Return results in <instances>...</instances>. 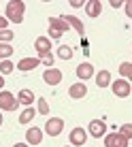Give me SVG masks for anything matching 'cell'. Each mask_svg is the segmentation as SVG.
I'll list each match as a JSON object with an SVG mask.
<instances>
[{
    "label": "cell",
    "instance_id": "1",
    "mask_svg": "<svg viewBox=\"0 0 132 147\" xmlns=\"http://www.w3.org/2000/svg\"><path fill=\"white\" fill-rule=\"evenodd\" d=\"M24 11H26V4L22 0H11L7 4V19L13 24H22L24 22Z\"/></svg>",
    "mask_w": 132,
    "mask_h": 147
},
{
    "label": "cell",
    "instance_id": "2",
    "mask_svg": "<svg viewBox=\"0 0 132 147\" xmlns=\"http://www.w3.org/2000/svg\"><path fill=\"white\" fill-rule=\"evenodd\" d=\"M111 90H113V94L117 98H128L132 88H130L128 79H115V81H111Z\"/></svg>",
    "mask_w": 132,
    "mask_h": 147
},
{
    "label": "cell",
    "instance_id": "3",
    "mask_svg": "<svg viewBox=\"0 0 132 147\" xmlns=\"http://www.w3.org/2000/svg\"><path fill=\"white\" fill-rule=\"evenodd\" d=\"M17 107H19V100L15 98V94L2 90L0 92V109L2 111H17Z\"/></svg>",
    "mask_w": 132,
    "mask_h": 147
},
{
    "label": "cell",
    "instance_id": "4",
    "mask_svg": "<svg viewBox=\"0 0 132 147\" xmlns=\"http://www.w3.org/2000/svg\"><path fill=\"white\" fill-rule=\"evenodd\" d=\"M64 130V119L62 117H49L47 124H45V132L49 136H58Z\"/></svg>",
    "mask_w": 132,
    "mask_h": 147
},
{
    "label": "cell",
    "instance_id": "5",
    "mask_svg": "<svg viewBox=\"0 0 132 147\" xmlns=\"http://www.w3.org/2000/svg\"><path fill=\"white\" fill-rule=\"evenodd\" d=\"M104 147H128V139L119 132H109L104 134Z\"/></svg>",
    "mask_w": 132,
    "mask_h": 147
},
{
    "label": "cell",
    "instance_id": "6",
    "mask_svg": "<svg viewBox=\"0 0 132 147\" xmlns=\"http://www.w3.org/2000/svg\"><path fill=\"white\" fill-rule=\"evenodd\" d=\"M68 141H70V145H75V147H85L88 132H85L83 128H73L70 134H68Z\"/></svg>",
    "mask_w": 132,
    "mask_h": 147
},
{
    "label": "cell",
    "instance_id": "7",
    "mask_svg": "<svg viewBox=\"0 0 132 147\" xmlns=\"http://www.w3.org/2000/svg\"><path fill=\"white\" fill-rule=\"evenodd\" d=\"M34 49H36L38 58H40V55L51 53V38H49V36H38L36 40H34Z\"/></svg>",
    "mask_w": 132,
    "mask_h": 147
},
{
    "label": "cell",
    "instance_id": "8",
    "mask_svg": "<svg viewBox=\"0 0 132 147\" xmlns=\"http://www.w3.org/2000/svg\"><path fill=\"white\" fill-rule=\"evenodd\" d=\"M88 130H90V134H92L94 139H100V136L106 134V124L102 119H92L90 126H88Z\"/></svg>",
    "mask_w": 132,
    "mask_h": 147
},
{
    "label": "cell",
    "instance_id": "9",
    "mask_svg": "<svg viewBox=\"0 0 132 147\" xmlns=\"http://www.w3.org/2000/svg\"><path fill=\"white\" fill-rule=\"evenodd\" d=\"M68 96L75 100H81L83 96H88V85L83 83V81H77V83H73L68 88Z\"/></svg>",
    "mask_w": 132,
    "mask_h": 147
},
{
    "label": "cell",
    "instance_id": "10",
    "mask_svg": "<svg viewBox=\"0 0 132 147\" xmlns=\"http://www.w3.org/2000/svg\"><path fill=\"white\" fill-rule=\"evenodd\" d=\"M43 81L47 85H58L60 81H62V70H58V68H47L43 73Z\"/></svg>",
    "mask_w": 132,
    "mask_h": 147
},
{
    "label": "cell",
    "instance_id": "11",
    "mask_svg": "<svg viewBox=\"0 0 132 147\" xmlns=\"http://www.w3.org/2000/svg\"><path fill=\"white\" fill-rule=\"evenodd\" d=\"M40 141H43V130L40 128L32 126V128L26 130V143L28 145H40Z\"/></svg>",
    "mask_w": 132,
    "mask_h": 147
},
{
    "label": "cell",
    "instance_id": "12",
    "mask_svg": "<svg viewBox=\"0 0 132 147\" xmlns=\"http://www.w3.org/2000/svg\"><path fill=\"white\" fill-rule=\"evenodd\" d=\"M49 28H53L55 32H60V34H64L66 30H70L68 22H66L64 17H49Z\"/></svg>",
    "mask_w": 132,
    "mask_h": 147
},
{
    "label": "cell",
    "instance_id": "13",
    "mask_svg": "<svg viewBox=\"0 0 132 147\" xmlns=\"http://www.w3.org/2000/svg\"><path fill=\"white\" fill-rule=\"evenodd\" d=\"M77 77L85 83V79H92V77H94V66H92L90 62L79 64V66H77Z\"/></svg>",
    "mask_w": 132,
    "mask_h": 147
},
{
    "label": "cell",
    "instance_id": "14",
    "mask_svg": "<svg viewBox=\"0 0 132 147\" xmlns=\"http://www.w3.org/2000/svg\"><path fill=\"white\" fill-rule=\"evenodd\" d=\"M100 11H102V2H100V0H88V2H85V13H88L90 17H98Z\"/></svg>",
    "mask_w": 132,
    "mask_h": 147
},
{
    "label": "cell",
    "instance_id": "15",
    "mask_svg": "<svg viewBox=\"0 0 132 147\" xmlns=\"http://www.w3.org/2000/svg\"><path fill=\"white\" fill-rule=\"evenodd\" d=\"M38 64H40L38 58H24V60H19V62H17V68L26 73V70H34Z\"/></svg>",
    "mask_w": 132,
    "mask_h": 147
},
{
    "label": "cell",
    "instance_id": "16",
    "mask_svg": "<svg viewBox=\"0 0 132 147\" xmlns=\"http://www.w3.org/2000/svg\"><path fill=\"white\" fill-rule=\"evenodd\" d=\"M64 19L66 22H68V26H73L75 30H77V32L81 34V36H83L85 34V28H83V22H81L79 17H75V15H64Z\"/></svg>",
    "mask_w": 132,
    "mask_h": 147
},
{
    "label": "cell",
    "instance_id": "17",
    "mask_svg": "<svg viewBox=\"0 0 132 147\" xmlns=\"http://www.w3.org/2000/svg\"><path fill=\"white\" fill-rule=\"evenodd\" d=\"M34 115H38V111H34V107H26L19 113V124H30L34 119Z\"/></svg>",
    "mask_w": 132,
    "mask_h": 147
},
{
    "label": "cell",
    "instance_id": "18",
    "mask_svg": "<svg viewBox=\"0 0 132 147\" xmlns=\"http://www.w3.org/2000/svg\"><path fill=\"white\" fill-rule=\"evenodd\" d=\"M96 85H98V88H109L111 85V73L109 70H100V73L96 75Z\"/></svg>",
    "mask_w": 132,
    "mask_h": 147
},
{
    "label": "cell",
    "instance_id": "19",
    "mask_svg": "<svg viewBox=\"0 0 132 147\" xmlns=\"http://www.w3.org/2000/svg\"><path fill=\"white\" fill-rule=\"evenodd\" d=\"M17 100H19V105H26V107H32V102H34V94L30 92V90H22V92L17 94Z\"/></svg>",
    "mask_w": 132,
    "mask_h": 147
},
{
    "label": "cell",
    "instance_id": "20",
    "mask_svg": "<svg viewBox=\"0 0 132 147\" xmlns=\"http://www.w3.org/2000/svg\"><path fill=\"white\" fill-rule=\"evenodd\" d=\"M119 75L124 79H130L132 81V62H121L119 64Z\"/></svg>",
    "mask_w": 132,
    "mask_h": 147
},
{
    "label": "cell",
    "instance_id": "21",
    "mask_svg": "<svg viewBox=\"0 0 132 147\" xmlns=\"http://www.w3.org/2000/svg\"><path fill=\"white\" fill-rule=\"evenodd\" d=\"M58 58L60 60H70L73 58V47H68V45H60V49H58Z\"/></svg>",
    "mask_w": 132,
    "mask_h": 147
},
{
    "label": "cell",
    "instance_id": "22",
    "mask_svg": "<svg viewBox=\"0 0 132 147\" xmlns=\"http://www.w3.org/2000/svg\"><path fill=\"white\" fill-rule=\"evenodd\" d=\"M11 53H13V45L0 43V58H2V60H9V58H11Z\"/></svg>",
    "mask_w": 132,
    "mask_h": 147
},
{
    "label": "cell",
    "instance_id": "23",
    "mask_svg": "<svg viewBox=\"0 0 132 147\" xmlns=\"http://www.w3.org/2000/svg\"><path fill=\"white\" fill-rule=\"evenodd\" d=\"M13 68H15V64L11 62V60H2V62H0V75L13 73Z\"/></svg>",
    "mask_w": 132,
    "mask_h": 147
},
{
    "label": "cell",
    "instance_id": "24",
    "mask_svg": "<svg viewBox=\"0 0 132 147\" xmlns=\"http://www.w3.org/2000/svg\"><path fill=\"white\" fill-rule=\"evenodd\" d=\"M36 109H38V115H47V113H49V102H47L45 98H38Z\"/></svg>",
    "mask_w": 132,
    "mask_h": 147
},
{
    "label": "cell",
    "instance_id": "25",
    "mask_svg": "<svg viewBox=\"0 0 132 147\" xmlns=\"http://www.w3.org/2000/svg\"><path fill=\"white\" fill-rule=\"evenodd\" d=\"M13 38H15L13 30H0V43H11Z\"/></svg>",
    "mask_w": 132,
    "mask_h": 147
},
{
    "label": "cell",
    "instance_id": "26",
    "mask_svg": "<svg viewBox=\"0 0 132 147\" xmlns=\"http://www.w3.org/2000/svg\"><path fill=\"white\" fill-rule=\"evenodd\" d=\"M40 64H45L47 68H53V53H47V55H40Z\"/></svg>",
    "mask_w": 132,
    "mask_h": 147
},
{
    "label": "cell",
    "instance_id": "27",
    "mask_svg": "<svg viewBox=\"0 0 132 147\" xmlns=\"http://www.w3.org/2000/svg\"><path fill=\"white\" fill-rule=\"evenodd\" d=\"M117 132H119L121 136H126V139H130V136H132V124H124Z\"/></svg>",
    "mask_w": 132,
    "mask_h": 147
},
{
    "label": "cell",
    "instance_id": "28",
    "mask_svg": "<svg viewBox=\"0 0 132 147\" xmlns=\"http://www.w3.org/2000/svg\"><path fill=\"white\" fill-rule=\"evenodd\" d=\"M124 9H126V15L132 19V0H128V2H124Z\"/></svg>",
    "mask_w": 132,
    "mask_h": 147
},
{
    "label": "cell",
    "instance_id": "29",
    "mask_svg": "<svg viewBox=\"0 0 132 147\" xmlns=\"http://www.w3.org/2000/svg\"><path fill=\"white\" fill-rule=\"evenodd\" d=\"M0 30H9V19L7 17H0Z\"/></svg>",
    "mask_w": 132,
    "mask_h": 147
},
{
    "label": "cell",
    "instance_id": "30",
    "mask_svg": "<svg viewBox=\"0 0 132 147\" xmlns=\"http://www.w3.org/2000/svg\"><path fill=\"white\" fill-rule=\"evenodd\" d=\"M111 7H113V9H117V7H124V2H121V0H111Z\"/></svg>",
    "mask_w": 132,
    "mask_h": 147
},
{
    "label": "cell",
    "instance_id": "31",
    "mask_svg": "<svg viewBox=\"0 0 132 147\" xmlns=\"http://www.w3.org/2000/svg\"><path fill=\"white\" fill-rule=\"evenodd\" d=\"M70 7H73V9H79V7H83V2H79V0H73V2H70Z\"/></svg>",
    "mask_w": 132,
    "mask_h": 147
},
{
    "label": "cell",
    "instance_id": "32",
    "mask_svg": "<svg viewBox=\"0 0 132 147\" xmlns=\"http://www.w3.org/2000/svg\"><path fill=\"white\" fill-rule=\"evenodd\" d=\"M2 88H4V77L0 75V92H2Z\"/></svg>",
    "mask_w": 132,
    "mask_h": 147
},
{
    "label": "cell",
    "instance_id": "33",
    "mask_svg": "<svg viewBox=\"0 0 132 147\" xmlns=\"http://www.w3.org/2000/svg\"><path fill=\"white\" fill-rule=\"evenodd\" d=\"M13 147H30V145H28V143H15Z\"/></svg>",
    "mask_w": 132,
    "mask_h": 147
},
{
    "label": "cell",
    "instance_id": "34",
    "mask_svg": "<svg viewBox=\"0 0 132 147\" xmlns=\"http://www.w3.org/2000/svg\"><path fill=\"white\" fill-rule=\"evenodd\" d=\"M0 126H2V113H0Z\"/></svg>",
    "mask_w": 132,
    "mask_h": 147
}]
</instances>
